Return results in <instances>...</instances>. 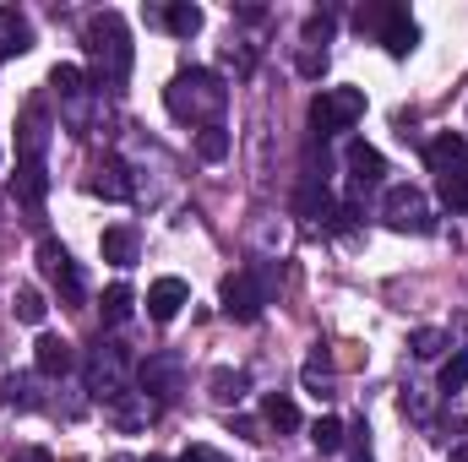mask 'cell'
<instances>
[{"label": "cell", "mask_w": 468, "mask_h": 462, "mask_svg": "<svg viewBox=\"0 0 468 462\" xmlns=\"http://www.w3.org/2000/svg\"><path fill=\"white\" fill-rule=\"evenodd\" d=\"M344 169H349V185H354V191H376V185L387 180V158H381L370 142H349Z\"/></svg>", "instance_id": "obj_11"}, {"label": "cell", "mask_w": 468, "mask_h": 462, "mask_svg": "<svg viewBox=\"0 0 468 462\" xmlns=\"http://www.w3.org/2000/svg\"><path fill=\"white\" fill-rule=\"evenodd\" d=\"M11 462H55V457H49L44 446H22V452H16V457H11Z\"/></svg>", "instance_id": "obj_41"}, {"label": "cell", "mask_w": 468, "mask_h": 462, "mask_svg": "<svg viewBox=\"0 0 468 462\" xmlns=\"http://www.w3.org/2000/svg\"><path fill=\"white\" fill-rule=\"evenodd\" d=\"M261 419H267L272 430H300V403L283 397V392H272V397L261 403Z\"/></svg>", "instance_id": "obj_29"}, {"label": "cell", "mask_w": 468, "mask_h": 462, "mask_svg": "<svg viewBox=\"0 0 468 462\" xmlns=\"http://www.w3.org/2000/svg\"><path fill=\"white\" fill-rule=\"evenodd\" d=\"M359 115H365V93H359V88H322V93L311 99V131H316V136H338V131H349Z\"/></svg>", "instance_id": "obj_4"}, {"label": "cell", "mask_w": 468, "mask_h": 462, "mask_svg": "<svg viewBox=\"0 0 468 462\" xmlns=\"http://www.w3.org/2000/svg\"><path fill=\"white\" fill-rule=\"evenodd\" d=\"M147 462H164V457H147Z\"/></svg>", "instance_id": "obj_43"}, {"label": "cell", "mask_w": 468, "mask_h": 462, "mask_svg": "<svg viewBox=\"0 0 468 462\" xmlns=\"http://www.w3.org/2000/svg\"><path fill=\"white\" fill-rule=\"evenodd\" d=\"M447 462H468V446H458V452H452V457H447Z\"/></svg>", "instance_id": "obj_42"}, {"label": "cell", "mask_w": 468, "mask_h": 462, "mask_svg": "<svg viewBox=\"0 0 468 462\" xmlns=\"http://www.w3.org/2000/svg\"><path fill=\"white\" fill-rule=\"evenodd\" d=\"M0 397H5V408H16V414H38V408H44V392H38V370H16V375H5Z\"/></svg>", "instance_id": "obj_17"}, {"label": "cell", "mask_w": 468, "mask_h": 462, "mask_svg": "<svg viewBox=\"0 0 468 462\" xmlns=\"http://www.w3.org/2000/svg\"><path fill=\"white\" fill-rule=\"evenodd\" d=\"M294 71H300V77H322V71H327V49H305V55L294 60Z\"/></svg>", "instance_id": "obj_35"}, {"label": "cell", "mask_w": 468, "mask_h": 462, "mask_svg": "<svg viewBox=\"0 0 468 462\" xmlns=\"http://www.w3.org/2000/svg\"><path fill=\"white\" fill-rule=\"evenodd\" d=\"M333 27H338L333 11H311V16H305V49H322V44L333 38Z\"/></svg>", "instance_id": "obj_31"}, {"label": "cell", "mask_w": 468, "mask_h": 462, "mask_svg": "<svg viewBox=\"0 0 468 462\" xmlns=\"http://www.w3.org/2000/svg\"><path fill=\"white\" fill-rule=\"evenodd\" d=\"M49 88L60 93V104H82L88 99V71L82 66H55L49 71Z\"/></svg>", "instance_id": "obj_24"}, {"label": "cell", "mask_w": 468, "mask_h": 462, "mask_svg": "<svg viewBox=\"0 0 468 462\" xmlns=\"http://www.w3.org/2000/svg\"><path fill=\"white\" fill-rule=\"evenodd\" d=\"M44 310H49V305H44V294H38V289H16V321L38 327V321H44Z\"/></svg>", "instance_id": "obj_33"}, {"label": "cell", "mask_w": 468, "mask_h": 462, "mask_svg": "<svg viewBox=\"0 0 468 462\" xmlns=\"http://www.w3.org/2000/svg\"><path fill=\"white\" fill-rule=\"evenodd\" d=\"M349 436H354V457L349 462H370V446H365V436H370V430H365V425H349Z\"/></svg>", "instance_id": "obj_38"}, {"label": "cell", "mask_w": 468, "mask_h": 462, "mask_svg": "<svg viewBox=\"0 0 468 462\" xmlns=\"http://www.w3.org/2000/svg\"><path fill=\"white\" fill-rule=\"evenodd\" d=\"M110 462H125V457H110Z\"/></svg>", "instance_id": "obj_44"}, {"label": "cell", "mask_w": 468, "mask_h": 462, "mask_svg": "<svg viewBox=\"0 0 468 462\" xmlns=\"http://www.w3.org/2000/svg\"><path fill=\"white\" fill-rule=\"evenodd\" d=\"M333 213H338V202H333L327 180H305V185L294 191V218H305V224H327Z\"/></svg>", "instance_id": "obj_15"}, {"label": "cell", "mask_w": 468, "mask_h": 462, "mask_svg": "<svg viewBox=\"0 0 468 462\" xmlns=\"http://www.w3.org/2000/svg\"><path fill=\"white\" fill-rule=\"evenodd\" d=\"M311 441H316V452H322V457H333V452H344V446H349V425H344V419H333V414H322V419L311 425Z\"/></svg>", "instance_id": "obj_25"}, {"label": "cell", "mask_w": 468, "mask_h": 462, "mask_svg": "<svg viewBox=\"0 0 468 462\" xmlns=\"http://www.w3.org/2000/svg\"><path fill=\"white\" fill-rule=\"evenodd\" d=\"M33 49V27H27V16L16 11V5H0V66L11 60V55H27Z\"/></svg>", "instance_id": "obj_18"}, {"label": "cell", "mask_w": 468, "mask_h": 462, "mask_svg": "<svg viewBox=\"0 0 468 462\" xmlns=\"http://www.w3.org/2000/svg\"><path fill=\"white\" fill-rule=\"evenodd\" d=\"M82 44H88V55L99 60V77H93V88L104 93H115L120 82L131 77V33H125V16L120 11H93L88 16V27H82Z\"/></svg>", "instance_id": "obj_2"}, {"label": "cell", "mask_w": 468, "mask_h": 462, "mask_svg": "<svg viewBox=\"0 0 468 462\" xmlns=\"http://www.w3.org/2000/svg\"><path fill=\"white\" fill-rule=\"evenodd\" d=\"M153 414H158V408H153V403H147L142 392H125L120 403H110V419H115L120 430H142V425H147Z\"/></svg>", "instance_id": "obj_22"}, {"label": "cell", "mask_w": 468, "mask_h": 462, "mask_svg": "<svg viewBox=\"0 0 468 462\" xmlns=\"http://www.w3.org/2000/svg\"><path fill=\"white\" fill-rule=\"evenodd\" d=\"M131 310H136V294L115 283V289H104V299H99V316H104V327H125L131 321Z\"/></svg>", "instance_id": "obj_26"}, {"label": "cell", "mask_w": 468, "mask_h": 462, "mask_svg": "<svg viewBox=\"0 0 468 462\" xmlns=\"http://www.w3.org/2000/svg\"><path fill=\"white\" fill-rule=\"evenodd\" d=\"M33 370L49 375V381H55V375H71V370H77V348L66 343V338H55V332H44V338L33 343Z\"/></svg>", "instance_id": "obj_14"}, {"label": "cell", "mask_w": 468, "mask_h": 462, "mask_svg": "<svg viewBox=\"0 0 468 462\" xmlns=\"http://www.w3.org/2000/svg\"><path fill=\"white\" fill-rule=\"evenodd\" d=\"M164 104H169V115L180 120V125H218L224 104H229V88H224L218 71L191 66V71H180V77L164 88Z\"/></svg>", "instance_id": "obj_1"}, {"label": "cell", "mask_w": 468, "mask_h": 462, "mask_svg": "<svg viewBox=\"0 0 468 462\" xmlns=\"http://www.w3.org/2000/svg\"><path fill=\"white\" fill-rule=\"evenodd\" d=\"M131 191H136V185H131V169L110 152V158L99 163V174H93V196H104V202H131Z\"/></svg>", "instance_id": "obj_19"}, {"label": "cell", "mask_w": 468, "mask_h": 462, "mask_svg": "<svg viewBox=\"0 0 468 462\" xmlns=\"http://www.w3.org/2000/svg\"><path fill=\"white\" fill-rule=\"evenodd\" d=\"M376 44L392 55V60H403V55H414V44H420V22L409 16V5H381V22H376Z\"/></svg>", "instance_id": "obj_8"}, {"label": "cell", "mask_w": 468, "mask_h": 462, "mask_svg": "<svg viewBox=\"0 0 468 462\" xmlns=\"http://www.w3.org/2000/svg\"><path fill=\"white\" fill-rule=\"evenodd\" d=\"M463 147H468V142L458 136V131H441V136H431V142H425V163H431V174L441 180V174H447V169L463 158Z\"/></svg>", "instance_id": "obj_20"}, {"label": "cell", "mask_w": 468, "mask_h": 462, "mask_svg": "<svg viewBox=\"0 0 468 462\" xmlns=\"http://www.w3.org/2000/svg\"><path fill=\"white\" fill-rule=\"evenodd\" d=\"M381 218H387V229H398V234H431L436 229L431 202H425V191H414V185H387Z\"/></svg>", "instance_id": "obj_6"}, {"label": "cell", "mask_w": 468, "mask_h": 462, "mask_svg": "<svg viewBox=\"0 0 468 462\" xmlns=\"http://www.w3.org/2000/svg\"><path fill=\"white\" fill-rule=\"evenodd\" d=\"M409 348H414V359H441V348H447V332H436V327H420V332L409 338Z\"/></svg>", "instance_id": "obj_34"}, {"label": "cell", "mask_w": 468, "mask_h": 462, "mask_svg": "<svg viewBox=\"0 0 468 462\" xmlns=\"http://www.w3.org/2000/svg\"><path fill=\"white\" fill-rule=\"evenodd\" d=\"M147 22H158L169 38H197L207 16H202V5H191V0H169V5H153Z\"/></svg>", "instance_id": "obj_12"}, {"label": "cell", "mask_w": 468, "mask_h": 462, "mask_svg": "<svg viewBox=\"0 0 468 462\" xmlns=\"http://www.w3.org/2000/svg\"><path fill=\"white\" fill-rule=\"evenodd\" d=\"M44 147H49V110L27 104L16 120V158H44Z\"/></svg>", "instance_id": "obj_13"}, {"label": "cell", "mask_w": 468, "mask_h": 462, "mask_svg": "<svg viewBox=\"0 0 468 462\" xmlns=\"http://www.w3.org/2000/svg\"><path fill=\"white\" fill-rule=\"evenodd\" d=\"M180 381H186V364H180L175 348H158V353H147V359L136 364V392H142L153 408L169 403V397L180 392Z\"/></svg>", "instance_id": "obj_5"}, {"label": "cell", "mask_w": 468, "mask_h": 462, "mask_svg": "<svg viewBox=\"0 0 468 462\" xmlns=\"http://www.w3.org/2000/svg\"><path fill=\"white\" fill-rule=\"evenodd\" d=\"M463 386H468V348H452V359H447L441 375H436V392L452 397V392H463Z\"/></svg>", "instance_id": "obj_30"}, {"label": "cell", "mask_w": 468, "mask_h": 462, "mask_svg": "<svg viewBox=\"0 0 468 462\" xmlns=\"http://www.w3.org/2000/svg\"><path fill=\"white\" fill-rule=\"evenodd\" d=\"M229 430L239 441H261V425H256V419H229Z\"/></svg>", "instance_id": "obj_39"}, {"label": "cell", "mask_w": 468, "mask_h": 462, "mask_svg": "<svg viewBox=\"0 0 468 462\" xmlns=\"http://www.w3.org/2000/svg\"><path fill=\"white\" fill-rule=\"evenodd\" d=\"M99 256H104L110 267H136V229H125V224L104 229V239H99Z\"/></svg>", "instance_id": "obj_21"}, {"label": "cell", "mask_w": 468, "mask_h": 462, "mask_svg": "<svg viewBox=\"0 0 468 462\" xmlns=\"http://www.w3.org/2000/svg\"><path fill=\"white\" fill-rule=\"evenodd\" d=\"M207 392L229 408V403H239V397L250 392V375H245V370H213V375H207Z\"/></svg>", "instance_id": "obj_27"}, {"label": "cell", "mask_w": 468, "mask_h": 462, "mask_svg": "<svg viewBox=\"0 0 468 462\" xmlns=\"http://www.w3.org/2000/svg\"><path fill=\"white\" fill-rule=\"evenodd\" d=\"M403 414H414V419H425V397H420V392H414V386H409V392H403Z\"/></svg>", "instance_id": "obj_40"}, {"label": "cell", "mask_w": 468, "mask_h": 462, "mask_svg": "<svg viewBox=\"0 0 468 462\" xmlns=\"http://www.w3.org/2000/svg\"><path fill=\"white\" fill-rule=\"evenodd\" d=\"M327 224H333V229H338V234H349L354 224H359V207H354V202H344V207H338V213H333Z\"/></svg>", "instance_id": "obj_36"}, {"label": "cell", "mask_w": 468, "mask_h": 462, "mask_svg": "<svg viewBox=\"0 0 468 462\" xmlns=\"http://www.w3.org/2000/svg\"><path fill=\"white\" fill-rule=\"evenodd\" d=\"M11 196H16L27 213H38V207H44V196H49V169H44V158H16Z\"/></svg>", "instance_id": "obj_10"}, {"label": "cell", "mask_w": 468, "mask_h": 462, "mask_svg": "<svg viewBox=\"0 0 468 462\" xmlns=\"http://www.w3.org/2000/svg\"><path fill=\"white\" fill-rule=\"evenodd\" d=\"M218 299H224V316H229V321H256V316L267 310V299H272V283H267L261 272H234Z\"/></svg>", "instance_id": "obj_7"}, {"label": "cell", "mask_w": 468, "mask_h": 462, "mask_svg": "<svg viewBox=\"0 0 468 462\" xmlns=\"http://www.w3.org/2000/svg\"><path fill=\"white\" fill-rule=\"evenodd\" d=\"M436 185H441V202H447L452 213H468V147H463V158H458Z\"/></svg>", "instance_id": "obj_23"}, {"label": "cell", "mask_w": 468, "mask_h": 462, "mask_svg": "<svg viewBox=\"0 0 468 462\" xmlns=\"http://www.w3.org/2000/svg\"><path fill=\"white\" fill-rule=\"evenodd\" d=\"M186 299H191V289H186L180 278H158V283L147 289V316L164 327V321H175V316H180V305H186Z\"/></svg>", "instance_id": "obj_16"}, {"label": "cell", "mask_w": 468, "mask_h": 462, "mask_svg": "<svg viewBox=\"0 0 468 462\" xmlns=\"http://www.w3.org/2000/svg\"><path fill=\"white\" fill-rule=\"evenodd\" d=\"M327 381H333V364H327V353L316 348V353L305 359V386H311L316 397H333V392H327Z\"/></svg>", "instance_id": "obj_32"}, {"label": "cell", "mask_w": 468, "mask_h": 462, "mask_svg": "<svg viewBox=\"0 0 468 462\" xmlns=\"http://www.w3.org/2000/svg\"><path fill=\"white\" fill-rule=\"evenodd\" d=\"M180 462H229V457H224V452H213V446H186Z\"/></svg>", "instance_id": "obj_37"}, {"label": "cell", "mask_w": 468, "mask_h": 462, "mask_svg": "<svg viewBox=\"0 0 468 462\" xmlns=\"http://www.w3.org/2000/svg\"><path fill=\"white\" fill-rule=\"evenodd\" d=\"M82 381H88V392L110 408V403H120L125 392H131V353L120 343H99L88 348V364H82Z\"/></svg>", "instance_id": "obj_3"}, {"label": "cell", "mask_w": 468, "mask_h": 462, "mask_svg": "<svg viewBox=\"0 0 468 462\" xmlns=\"http://www.w3.org/2000/svg\"><path fill=\"white\" fill-rule=\"evenodd\" d=\"M38 267H44V278H55V289L66 294V305H82V272H77V261H71V250L60 245V239H38Z\"/></svg>", "instance_id": "obj_9"}, {"label": "cell", "mask_w": 468, "mask_h": 462, "mask_svg": "<svg viewBox=\"0 0 468 462\" xmlns=\"http://www.w3.org/2000/svg\"><path fill=\"white\" fill-rule=\"evenodd\" d=\"M197 158H202V163H224V158H229V131H224V120L197 131Z\"/></svg>", "instance_id": "obj_28"}]
</instances>
